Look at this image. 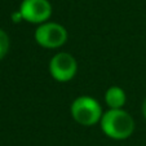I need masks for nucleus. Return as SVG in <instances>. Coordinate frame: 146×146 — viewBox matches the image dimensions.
Here are the masks:
<instances>
[{
  "label": "nucleus",
  "mask_w": 146,
  "mask_h": 146,
  "mask_svg": "<svg viewBox=\"0 0 146 146\" xmlns=\"http://www.w3.org/2000/svg\"><path fill=\"white\" fill-rule=\"evenodd\" d=\"M71 118L83 127H92L100 124L104 115L102 106L96 98L91 96H79L70 106Z\"/></svg>",
  "instance_id": "f03ea898"
},
{
  "label": "nucleus",
  "mask_w": 146,
  "mask_h": 146,
  "mask_svg": "<svg viewBox=\"0 0 146 146\" xmlns=\"http://www.w3.org/2000/svg\"><path fill=\"white\" fill-rule=\"evenodd\" d=\"M141 111H142L143 118L146 119V97H145V100H143V102H142V106H141Z\"/></svg>",
  "instance_id": "6e6552de"
},
{
  "label": "nucleus",
  "mask_w": 146,
  "mask_h": 146,
  "mask_svg": "<svg viewBox=\"0 0 146 146\" xmlns=\"http://www.w3.org/2000/svg\"><path fill=\"white\" fill-rule=\"evenodd\" d=\"M127 102V94L121 87L119 86H111L105 92V104L111 110H118L123 109Z\"/></svg>",
  "instance_id": "423d86ee"
},
{
  "label": "nucleus",
  "mask_w": 146,
  "mask_h": 146,
  "mask_svg": "<svg viewBox=\"0 0 146 146\" xmlns=\"http://www.w3.org/2000/svg\"><path fill=\"white\" fill-rule=\"evenodd\" d=\"M9 48H11V39H9V35L7 34L5 30L0 29V61L8 54Z\"/></svg>",
  "instance_id": "0eeeda50"
},
{
  "label": "nucleus",
  "mask_w": 146,
  "mask_h": 146,
  "mask_svg": "<svg viewBox=\"0 0 146 146\" xmlns=\"http://www.w3.org/2000/svg\"><path fill=\"white\" fill-rule=\"evenodd\" d=\"M69 34L65 26L58 22L48 21L36 27L34 39L36 44L45 49H58L66 44Z\"/></svg>",
  "instance_id": "7ed1b4c3"
},
{
  "label": "nucleus",
  "mask_w": 146,
  "mask_h": 146,
  "mask_svg": "<svg viewBox=\"0 0 146 146\" xmlns=\"http://www.w3.org/2000/svg\"><path fill=\"white\" fill-rule=\"evenodd\" d=\"M48 70L56 82L67 83L74 79L78 72L76 58L69 52H58L49 60Z\"/></svg>",
  "instance_id": "20e7f679"
},
{
  "label": "nucleus",
  "mask_w": 146,
  "mask_h": 146,
  "mask_svg": "<svg viewBox=\"0 0 146 146\" xmlns=\"http://www.w3.org/2000/svg\"><path fill=\"white\" fill-rule=\"evenodd\" d=\"M18 12L23 21L39 26L49 21L53 8L49 0H22Z\"/></svg>",
  "instance_id": "39448f33"
},
{
  "label": "nucleus",
  "mask_w": 146,
  "mask_h": 146,
  "mask_svg": "<svg viewBox=\"0 0 146 146\" xmlns=\"http://www.w3.org/2000/svg\"><path fill=\"white\" fill-rule=\"evenodd\" d=\"M100 127L106 137L115 141H123L133 135L136 124L132 115L124 109H109L102 115Z\"/></svg>",
  "instance_id": "f257e3e1"
}]
</instances>
